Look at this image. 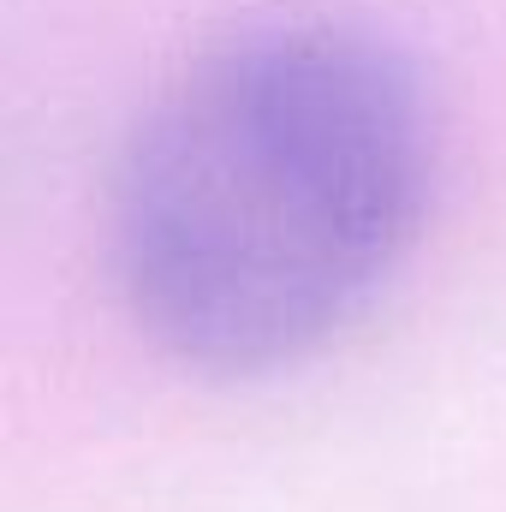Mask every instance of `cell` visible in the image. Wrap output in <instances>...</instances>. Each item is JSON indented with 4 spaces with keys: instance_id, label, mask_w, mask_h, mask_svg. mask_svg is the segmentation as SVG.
<instances>
[{
    "instance_id": "1",
    "label": "cell",
    "mask_w": 506,
    "mask_h": 512,
    "mask_svg": "<svg viewBox=\"0 0 506 512\" xmlns=\"http://www.w3.org/2000/svg\"><path fill=\"white\" fill-rule=\"evenodd\" d=\"M435 126L376 30L286 18L197 54L114 173V274L179 364L262 376L340 334L411 251Z\"/></svg>"
}]
</instances>
